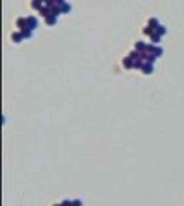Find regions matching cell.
<instances>
[{
	"label": "cell",
	"mask_w": 184,
	"mask_h": 206,
	"mask_svg": "<svg viewBox=\"0 0 184 206\" xmlns=\"http://www.w3.org/2000/svg\"><path fill=\"white\" fill-rule=\"evenodd\" d=\"M146 52L153 53L157 59H158V57H162V53H164V50L160 48V47H153V45H148V50H146Z\"/></svg>",
	"instance_id": "cell-1"
},
{
	"label": "cell",
	"mask_w": 184,
	"mask_h": 206,
	"mask_svg": "<svg viewBox=\"0 0 184 206\" xmlns=\"http://www.w3.org/2000/svg\"><path fill=\"white\" fill-rule=\"evenodd\" d=\"M155 33H158L160 36H164L165 33H167V28H165V26H162V24H160V26H158V28L155 29Z\"/></svg>",
	"instance_id": "cell-7"
},
{
	"label": "cell",
	"mask_w": 184,
	"mask_h": 206,
	"mask_svg": "<svg viewBox=\"0 0 184 206\" xmlns=\"http://www.w3.org/2000/svg\"><path fill=\"white\" fill-rule=\"evenodd\" d=\"M53 2H55L57 5H62V4H65V0H53Z\"/></svg>",
	"instance_id": "cell-9"
},
{
	"label": "cell",
	"mask_w": 184,
	"mask_h": 206,
	"mask_svg": "<svg viewBox=\"0 0 184 206\" xmlns=\"http://www.w3.org/2000/svg\"><path fill=\"white\" fill-rule=\"evenodd\" d=\"M45 22H47V24H48V26H53V24H57V16H47V17H45Z\"/></svg>",
	"instance_id": "cell-5"
},
{
	"label": "cell",
	"mask_w": 184,
	"mask_h": 206,
	"mask_svg": "<svg viewBox=\"0 0 184 206\" xmlns=\"http://www.w3.org/2000/svg\"><path fill=\"white\" fill-rule=\"evenodd\" d=\"M41 2H43V4H47V2H48V0H41Z\"/></svg>",
	"instance_id": "cell-10"
},
{
	"label": "cell",
	"mask_w": 184,
	"mask_h": 206,
	"mask_svg": "<svg viewBox=\"0 0 184 206\" xmlns=\"http://www.w3.org/2000/svg\"><path fill=\"white\" fill-rule=\"evenodd\" d=\"M141 72H143V74H152V72H153V64L144 62L143 65H141Z\"/></svg>",
	"instance_id": "cell-2"
},
{
	"label": "cell",
	"mask_w": 184,
	"mask_h": 206,
	"mask_svg": "<svg viewBox=\"0 0 184 206\" xmlns=\"http://www.w3.org/2000/svg\"><path fill=\"white\" fill-rule=\"evenodd\" d=\"M12 39H14L16 43H21L22 39H26V38H24V34H22V31H17V33H12Z\"/></svg>",
	"instance_id": "cell-3"
},
{
	"label": "cell",
	"mask_w": 184,
	"mask_h": 206,
	"mask_svg": "<svg viewBox=\"0 0 184 206\" xmlns=\"http://www.w3.org/2000/svg\"><path fill=\"white\" fill-rule=\"evenodd\" d=\"M28 24H29V29H34V28L38 26V19H36L34 16H29V17H28Z\"/></svg>",
	"instance_id": "cell-4"
},
{
	"label": "cell",
	"mask_w": 184,
	"mask_h": 206,
	"mask_svg": "<svg viewBox=\"0 0 184 206\" xmlns=\"http://www.w3.org/2000/svg\"><path fill=\"white\" fill-rule=\"evenodd\" d=\"M60 10H62V14H65V12H71V10H72L71 4H67V2H65V4H62V5H60Z\"/></svg>",
	"instance_id": "cell-6"
},
{
	"label": "cell",
	"mask_w": 184,
	"mask_h": 206,
	"mask_svg": "<svg viewBox=\"0 0 184 206\" xmlns=\"http://www.w3.org/2000/svg\"><path fill=\"white\" fill-rule=\"evenodd\" d=\"M72 206H81V201H79V199H74V201H72Z\"/></svg>",
	"instance_id": "cell-8"
}]
</instances>
